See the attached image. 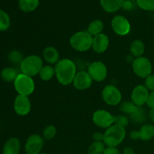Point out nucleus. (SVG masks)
<instances>
[{
  "label": "nucleus",
  "mask_w": 154,
  "mask_h": 154,
  "mask_svg": "<svg viewBox=\"0 0 154 154\" xmlns=\"http://www.w3.org/2000/svg\"><path fill=\"white\" fill-rule=\"evenodd\" d=\"M55 76L61 85L68 86L72 84L77 74V67L72 60L64 58L60 60L54 66Z\"/></svg>",
  "instance_id": "obj_1"
},
{
  "label": "nucleus",
  "mask_w": 154,
  "mask_h": 154,
  "mask_svg": "<svg viewBox=\"0 0 154 154\" xmlns=\"http://www.w3.org/2000/svg\"><path fill=\"white\" fill-rule=\"evenodd\" d=\"M126 135V128L113 124L104 132L103 142L106 147H117L124 141Z\"/></svg>",
  "instance_id": "obj_2"
},
{
  "label": "nucleus",
  "mask_w": 154,
  "mask_h": 154,
  "mask_svg": "<svg viewBox=\"0 0 154 154\" xmlns=\"http://www.w3.org/2000/svg\"><path fill=\"white\" fill-rule=\"evenodd\" d=\"M44 66L43 60L39 56L29 55L25 57L20 65L21 73L29 77H35L39 75V72Z\"/></svg>",
  "instance_id": "obj_3"
},
{
  "label": "nucleus",
  "mask_w": 154,
  "mask_h": 154,
  "mask_svg": "<svg viewBox=\"0 0 154 154\" xmlns=\"http://www.w3.org/2000/svg\"><path fill=\"white\" fill-rule=\"evenodd\" d=\"M93 36L87 31H79L74 33L69 39L71 47L78 52H86L92 48Z\"/></svg>",
  "instance_id": "obj_4"
},
{
  "label": "nucleus",
  "mask_w": 154,
  "mask_h": 154,
  "mask_svg": "<svg viewBox=\"0 0 154 154\" xmlns=\"http://www.w3.org/2000/svg\"><path fill=\"white\" fill-rule=\"evenodd\" d=\"M14 87L18 95L29 96L35 91V84L32 77L20 73L14 81Z\"/></svg>",
  "instance_id": "obj_5"
},
{
  "label": "nucleus",
  "mask_w": 154,
  "mask_h": 154,
  "mask_svg": "<svg viewBox=\"0 0 154 154\" xmlns=\"http://www.w3.org/2000/svg\"><path fill=\"white\" fill-rule=\"evenodd\" d=\"M132 70L138 77L145 79L147 77L151 75L153 72V65L147 57H140L134 60L132 63Z\"/></svg>",
  "instance_id": "obj_6"
},
{
  "label": "nucleus",
  "mask_w": 154,
  "mask_h": 154,
  "mask_svg": "<svg viewBox=\"0 0 154 154\" xmlns=\"http://www.w3.org/2000/svg\"><path fill=\"white\" fill-rule=\"evenodd\" d=\"M102 97L104 102L110 106H117L122 102V93L117 87L107 85L102 92Z\"/></svg>",
  "instance_id": "obj_7"
},
{
  "label": "nucleus",
  "mask_w": 154,
  "mask_h": 154,
  "mask_svg": "<svg viewBox=\"0 0 154 154\" xmlns=\"http://www.w3.org/2000/svg\"><path fill=\"white\" fill-rule=\"evenodd\" d=\"M93 123L102 129H107L114 124V116L105 110H97L92 116Z\"/></svg>",
  "instance_id": "obj_8"
},
{
  "label": "nucleus",
  "mask_w": 154,
  "mask_h": 154,
  "mask_svg": "<svg viewBox=\"0 0 154 154\" xmlns=\"http://www.w3.org/2000/svg\"><path fill=\"white\" fill-rule=\"evenodd\" d=\"M111 26L115 34L120 36L127 35L131 31V24L123 15H116L111 21Z\"/></svg>",
  "instance_id": "obj_9"
},
{
  "label": "nucleus",
  "mask_w": 154,
  "mask_h": 154,
  "mask_svg": "<svg viewBox=\"0 0 154 154\" xmlns=\"http://www.w3.org/2000/svg\"><path fill=\"white\" fill-rule=\"evenodd\" d=\"M92 79L96 82H102L106 79L108 76V69L104 63L101 61H95L90 63L87 69Z\"/></svg>",
  "instance_id": "obj_10"
},
{
  "label": "nucleus",
  "mask_w": 154,
  "mask_h": 154,
  "mask_svg": "<svg viewBox=\"0 0 154 154\" xmlns=\"http://www.w3.org/2000/svg\"><path fill=\"white\" fill-rule=\"evenodd\" d=\"M44 140L43 137L38 134H33L29 135L27 138L25 143V150L26 154H39L42 153V150L43 148Z\"/></svg>",
  "instance_id": "obj_11"
},
{
  "label": "nucleus",
  "mask_w": 154,
  "mask_h": 154,
  "mask_svg": "<svg viewBox=\"0 0 154 154\" xmlns=\"http://www.w3.org/2000/svg\"><path fill=\"white\" fill-rule=\"evenodd\" d=\"M150 91L147 90L144 85L136 86L132 90L131 94V101L136 105L137 107H143L147 103Z\"/></svg>",
  "instance_id": "obj_12"
},
{
  "label": "nucleus",
  "mask_w": 154,
  "mask_h": 154,
  "mask_svg": "<svg viewBox=\"0 0 154 154\" xmlns=\"http://www.w3.org/2000/svg\"><path fill=\"white\" fill-rule=\"evenodd\" d=\"M93 80L87 71H80L77 72L72 84L76 90L83 91L90 88L93 84Z\"/></svg>",
  "instance_id": "obj_13"
},
{
  "label": "nucleus",
  "mask_w": 154,
  "mask_h": 154,
  "mask_svg": "<svg viewBox=\"0 0 154 154\" xmlns=\"http://www.w3.org/2000/svg\"><path fill=\"white\" fill-rule=\"evenodd\" d=\"M32 105L29 96L17 95L14 102V109L20 116H26L31 111Z\"/></svg>",
  "instance_id": "obj_14"
},
{
  "label": "nucleus",
  "mask_w": 154,
  "mask_h": 154,
  "mask_svg": "<svg viewBox=\"0 0 154 154\" xmlns=\"http://www.w3.org/2000/svg\"><path fill=\"white\" fill-rule=\"evenodd\" d=\"M109 47V38L105 33H101L93 38L92 49L96 54H103Z\"/></svg>",
  "instance_id": "obj_15"
},
{
  "label": "nucleus",
  "mask_w": 154,
  "mask_h": 154,
  "mask_svg": "<svg viewBox=\"0 0 154 154\" xmlns=\"http://www.w3.org/2000/svg\"><path fill=\"white\" fill-rule=\"evenodd\" d=\"M60 52L54 47H46L43 51V59L48 65H56L60 60Z\"/></svg>",
  "instance_id": "obj_16"
},
{
  "label": "nucleus",
  "mask_w": 154,
  "mask_h": 154,
  "mask_svg": "<svg viewBox=\"0 0 154 154\" xmlns=\"http://www.w3.org/2000/svg\"><path fill=\"white\" fill-rule=\"evenodd\" d=\"M20 141L16 137L9 138L2 148L3 154H19L20 151Z\"/></svg>",
  "instance_id": "obj_17"
},
{
  "label": "nucleus",
  "mask_w": 154,
  "mask_h": 154,
  "mask_svg": "<svg viewBox=\"0 0 154 154\" xmlns=\"http://www.w3.org/2000/svg\"><path fill=\"white\" fill-rule=\"evenodd\" d=\"M124 0H99L102 8L107 13H115L122 8Z\"/></svg>",
  "instance_id": "obj_18"
},
{
  "label": "nucleus",
  "mask_w": 154,
  "mask_h": 154,
  "mask_svg": "<svg viewBox=\"0 0 154 154\" xmlns=\"http://www.w3.org/2000/svg\"><path fill=\"white\" fill-rule=\"evenodd\" d=\"M148 118V113L143 107H137L132 114L129 115V119L136 124H141L147 121Z\"/></svg>",
  "instance_id": "obj_19"
},
{
  "label": "nucleus",
  "mask_w": 154,
  "mask_h": 154,
  "mask_svg": "<svg viewBox=\"0 0 154 154\" xmlns=\"http://www.w3.org/2000/svg\"><path fill=\"white\" fill-rule=\"evenodd\" d=\"M138 132L139 140L143 141H150L154 137V126L151 123H145L140 128Z\"/></svg>",
  "instance_id": "obj_20"
},
{
  "label": "nucleus",
  "mask_w": 154,
  "mask_h": 154,
  "mask_svg": "<svg viewBox=\"0 0 154 154\" xmlns=\"http://www.w3.org/2000/svg\"><path fill=\"white\" fill-rule=\"evenodd\" d=\"M129 51L130 54H132L135 58L142 57L145 52V45L141 40L135 39L131 43Z\"/></svg>",
  "instance_id": "obj_21"
},
{
  "label": "nucleus",
  "mask_w": 154,
  "mask_h": 154,
  "mask_svg": "<svg viewBox=\"0 0 154 154\" xmlns=\"http://www.w3.org/2000/svg\"><path fill=\"white\" fill-rule=\"evenodd\" d=\"M18 5L22 11L29 13L38 8L39 5V0H19Z\"/></svg>",
  "instance_id": "obj_22"
},
{
  "label": "nucleus",
  "mask_w": 154,
  "mask_h": 154,
  "mask_svg": "<svg viewBox=\"0 0 154 154\" xmlns=\"http://www.w3.org/2000/svg\"><path fill=\"white\" fill-rule=\"evenodd\" d=\"M104 29V23L100 20H94L90 23L89 24L87 27V31L93 37L97 35L102 33V31Z\"/></svg>",
  "instance_id": "obj_23"
},
{
  "label": "nucleus",
  "mask_w": 154,
  "mask_h": 154,
  "mask_svg": "<svg viewBox=\"0 0 154 154\" xmlns=\"http://www.w3.org/2000/svg\"><path fill=\"white\" fill-rule=\"evenodd\" d=\"M18 75H19V73H18L17 70L14 68L11 67L5 68L1 71V73H0L2 79L6 82L14 81Z\"/></svg>",
  "instance_id": "obj_24"
},
{
  "label": "nucleus",
  "mask_w": 154,
  "mask_h": 154,
  "mask_svg": "<svg viewBox=\"0 0 154 154\" xmlns=\"http://www.w3.org/2000/svg\"><path fill=\"white\" fill-rule=\"evenodd\" d=\"M39 77L43 81H49L55 76V69L51 65H45L39 72Z\"/></svg>",
  "instance_id": "obj_25"
},
{
  "label": "nucleus",
  "mask_w": 154,
  "mask_h": 154,
  "mask_svg": "<svg viewBox=\"0 0 154 154\" xmlns=\"http://www.w3.org/2000/svg\"><path fill=\"white\" fill-rule=\"evenodd\" d=\"M137 106L132 101H123L119 105L120 111L125 115H130L135 111Z\"/></svg>",
  "instance_id": "obj_26"
},
{
  "label": "nucleus",
  "mask_w": 154,
  "mask_h": 154,
  "mask_svg": "<svg viewBox=\"0 0 154 154\" xmlns=\"http://www.w3.org/2000/svg\"><path fill=\"white\" fill-rule=\"evenodd\" d=\"M103 141H93L88 148V154H102L105 149Z\"/></svg>",
  "instance_id": "obj_27"
},
{
  "label": "nucleus",
  "mask_w": 154,
  "mask_h": 154,
  "mask_svg": "<svg viewBox=\"0 0 154 154\" xmlns=\"http://www.w3.org/2000/svg\"><path fill=\"white\" fill-rule=\"evenodd\" d=\"M11 19L8 14L3 10H0V32L6 31L10 27Z\"/></svg>",
  "instance_id": "obj_28"
},
{
  "label": "nucleus",
  "mask_w": 154,
  "mask_h": 154,
  "mask_svg": "<svg viewBox=\"0 0 154 154\" xmlns=\"http://www.w3.org/2000/svg\"><path fill=\"white\" fill-rule=\"evenodd\" d=\"M57 132V128L55 126H53V125H49L44 129L43 132H42V137H43L44 140L50 141L56 136Z\"/></svg>",
  "instance_id": "obj_29"
},
{
  "label": "nucleus",
  "mask_w": 154,
  "mask_h": 154,
  "mask_svg": "<svg viewBox=\"0 0 154 154\" xmlns=\"http://www.w3.org/2000/svg\"><path fill=\"white\" fill-rule=\"evenodd\" d=\"M136 5L141 10L154 11V0H136Z\"/></svg>",
  "instance_id": "obj_30"
},
{
  "label": "nucleus",
  "mask_w": 154,
  "mask_h": 154,
  "mask_svg": "<svg viewBox=\"0 0 154 154\" xmlns=\"http://www.w3.org/2000/svg\"><path fill=\"white\" fill-rule=\"evenodd\" d=\"M23 57L22 54L18 51H11L8 55V60L13 64H20L22 63L23 60Z\"/></svg>",
  "instance_id": "obj_31"
},
{
  "label": "nucleus",
  "mask_w": 154,
  "mask_h": 154,
  "mask_svg": "<svg viewBox=\"0 0 154 154\" xmlns=\"http://www.w3.org/2000/svg\"><path fill=\"white\" fill-rule=\"evenodd\" d=\"M129 120H130L129 117H128V116L125 114L114 116V124L126 128L129 124Z\"/></svg>",
  "instance_id": "obj_32"
},
{
  "label": "nucleus",
  "mask_w": 154,
  "mask_h": 154,
  "mask_svg": "<svg viewBox=\"0 0 154 154\" xmlns=\"http://www.w3.org/2000/svg\"><path fill=\"white\" fill-rule=\"evenodd\" d=\"M144 86L147 87L149 91H154V74L152 73L145 78Z\"/></svg>",
  "instance_id": "obj_33"
},
{
  "label": "nucleus",
  "mask_w": 154,
  "mask_h": 154,
  "mask_svg": "<svg viewBox=\"0 0 154 154\" xmlns=\"http://www.w3.org/2000/svg\"><path fill=\"white\" fill-rule=\"evenodd\" d=\"M135 8V4H134L132 0H124L123 2L122 8L125 11H131Z\"/></svg>",
  "instance_id": "obj_34"
},
{
  "label": "nucleus",
  "mask_w": 154,
  "mask_h": 154,
  "mask_svg": "<svg viewBox=\"0 0 154 154\" xmlns=\"http://www.w3.org/2000/svg\"><path fill=\"white\" fill-rule=\"evenodd\" d=\"M102 154H121V153L117 147H106Z\"/></svg>",
  "instance_id": "obj_35"
},
{
  "label": "nucleus",
  "mask_w": 154,
  "mask_h": 154,
  "mask_svg": "<svg viewBox=\"0 0 154 154\" xmlns=\"http://www.w3.org/2000/svg\"><path fill=\"white\" fill-rule=\"evenodd\" d=\"M146 105H147V106L150 109L154 108V91L150 92Z\"/></svg>",
  "instance_id": "obj_36"
},
{
  "label": "nucleus",
  "mask_w": 154,
  "mask_h": 154,
  "mask_svg": "<svg viewBox=\"0 0 154 154\" xmlns=\"http://www.w3.org/2000/svg\"><path fill=\"white\" fill-rule=\"evenodd\" d=\"M93 141H103L104 140V133L102 132H95L93 135Z\"/></svg>",
  "instance_id": "obj_37"
},
{
  "label": "nucleus",
  "mask_w": 154,
  "mask_h": 154,
  "mask_svg": "<svg viewBox=\"0 0 154 154\" xmlns=\"http://www.w3.org/2000/svg\"><path fill=\"white\" fill-rule=\"evenodd\" d=\"M129 138L134 141L139 140V132L138 130H133L129 133Z\"/></svg>",
  "instance_id": "obj_38"
},
{
  "label": "nucleus",
  "mask_w": 154,
  "mask_h": 154,
  "mask_svg": "<svg viewBox=\"0 0 154 154\" xmlns=\"http://www.w3.org/2000/svg\"><path fill=\"white\" fill-rule=\"evenodd\" d=\"M122 154H135V151L132 147H127L123 149Z\"/></svg>",
  "instance_id": "obj_39"
},
{
  "label": "nucleus",
  "mask_w": 154,
  "mask_h": 154,
  "mask_svg": "<svg viewBox=\"0 0 154 154\" xmlns=\"http://www.w3.org/2000/svg\"><path fill=\"white\" fill-rule=\"evenodd\" d=\"M148 117L153 123H154V108H151L148 111Z\"/></svg>",
  "instance_id": "obj_40"
},
{
  "label": "nucleus",
  "mask_w": 154,
  "mask_h": 154,
  "mask_svg": "<svg viewBox=\"0 0 154 154\" xmlns=\"http://www.w3.org/2000/svg\"><path fill=\"white\" fill-rule=\"evenodd\" d=\"M39 154H47V153H39Z\"/></svg>",
  "instance_id": "obj_41"
}]
</instances>
